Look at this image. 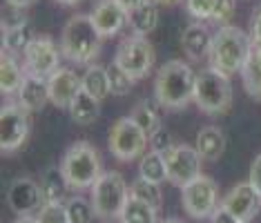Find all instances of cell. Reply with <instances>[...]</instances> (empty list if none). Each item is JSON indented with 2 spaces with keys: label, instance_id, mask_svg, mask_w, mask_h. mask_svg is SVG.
<instances>
[{
  "label": "cell",
  "instance_id": "cell-1",
  "mask_svg": "<svg viewBox=\"0 0 261 223\" xmlns=\"http://www.w3.org/2000/svg\"><path fill=\"white\" fill-rule=\"evenodd\" d=\"M194 85H197V72L190 67V63L174 58L156 72L154 98L170 112L183 109L194 101Z\"/></svg>",
  "mask_w": 261,
  "mask_h": 223
},
{
  "label": "cell",
  "instance_id": "cell-2",
  "mask_svg": "<svg viewBox=\"0 0 261 223\" xmlns=\"http://www.w3.org/2000/svg\"><path fill=\"white\" fill-rule=\"evenodd\" d=\"M58 47L63 51V58L79 63V65H87L94 58H98L103 36L98 34L90 14H76L65 22Z\"/></svg>",
  "mask_w": 261,
  "mask_h": 223
},
{
  "label": "cell",
  "instance_id": "cell-3",
  "mask_svg": "<svg viewBox=\"0 0 261 223\" xmlns=\"http://www.w3.org/2000/svg\"><path fill=\"white\" fill-rule=\"evenodd\" d=\"M250 34L234 25H221L219 32L212 34V45H210V67L225 76H234L241 72L243 63H246L248 54H250Z\"/></svg>",
  "mask_w": 261,
  "mask_h": 223
},
{
  "label": "cell",
  "instance_id": "cell-4",
  "mask_svg": "<svg viewBox=\"0 0 261 223\" xmlns=\"http://www.w3.org/2000/svg\"><path fill=\"white\" fill-rule=\"evenodd\" d=\"M61 172L72 190H87L103 174V163L96 148L87 141H76L63 154Z\"/></svg>",
  "mask_w": 261,
  "mask_h": 223
},
{
  "label": "cell",
  "instance_id": "cell-5",
  "mask_svg": "<svg viewBox=\"0 0 261 223\" xmlns=\"http://www.w3.org/2000/svg\"><path fill=\"white\" fill-rule=\"evenodd\" d=\"M194 105L207 116H223L232 107V85L230 76L217 72L215 67H205L197 72L194 85Z\"/></svg>",
  "mask_w": 261,
  "mask_h": 223
},
{
  "label": "cell",
  "instance_id": "cell-6",
  "mask_svg": "<svg viewBox=\"0 0 261 223\" xmlns=\"http://www.w3.org/2000/svg\"><path fill=\"white\" fill-rule=\"evenodd\" d=\"M129 199V187L121 172L110 170L103 172L100 179L92 185V208L94 216L105 223H114L121 219L123 208Z\"/></svg>",
  "mask_w": 261,
  "mask_h": 223
},
{
  "label": "cell",
  "instance_id": "cell-7",
  "mask_svg": "<svg viewBox=\"0 0 261 223\" xmlns=\"http://www.w3.org/2000/svg\"><path fill=\"white\" fill-rule=\"evenodd\" d=\"M150 143V136L143 132V127L136 123L132 116H121L114 121V125L110 127V136H108V145L110 152L116 161L129 163L134 158L143 156L145 148Z\"/></svg>",
  "mask_w": 261,
  "mask_h": 223
},
{
  "label": "cell",
  "instance_id": "cell-8",
  "mask_svg": "<svg viewBox=\"0 0 261 223\" xmlns=\"http://www.w3.org/2000/svg\"><path fill=\"white\" fill-rule=\"evenodd\" d=\"M181 203L188 216L197 221H207L215 216L219 205V185L205 174H199L194 181H190L186 187H181Z\"/></svg>",
  "mask_w": 261,
  "mask_h": 223
},
{
  "label": "cell",
  "instance_id": "cell-9",
  "mask_svg": "<svg viewBox=\"0 0 261 223\" xmlns=\"http://www.w3.org/2000/svg\"><path fill=\"white\" fill-rule=\"evenodd\" d=\"M154 47L145 36L141 34H132V36L123 38L121 45L116 47L114 63L123 67L132 76L134 80H143L154 67Z\"/></svg>",
  "mask_w": 261,
  "mask_h": 223
},
{
  "label": "cell",
  "instance_id": "cell-10",
  "mask_svg": "<svg viewBox=\"0 0 261 223\" xmlns=\"http://www.w3.org/2000/svg\"><path fill=\"white\" fill-rule=\"evenodd\" d=\"M61 47H56L49 36H34L22 54V67H25L27 76L49 80L61 69Z\"/></svg>",
  "mask_w": 261,
  "mask_h": 223
},
{
  "label": "cell",
  "instance_id": "cell-11",
  "mask_svg": "<svg viewBox=\"0 0 261 223\" xmlns=\"http://www.w3.org/2000/svg\"><path fill=\"white\" fill-rule=\"evenodd\" d=\"M22 105L16 103H5L0 109V148L3 152H16L22 148L27 141L29 132H32V121Z\"/></svg>",
  "mask_w": 261,
  "mask_h": 223
},
{
  "label": "cell",
  "instance_id": "cell-12",
  "mask_svg": "<svg viewBox=\"0 0 261 223\" xmlns=\"http://www.w3.org/2000/svg\"><path fill=\"white\" fill-rule=\"evenodd\" d=\"M165 168H168V181L174 187H186L190 181H194L201 174V154L197 148L190 145H174L168 152H163Z\"/></svg>",
  "mask_w": 261,
  "mask_h": 223
},
{
  "label": "cell",
  "instance_id": "cell-13",
  "mask_svg": "<svg viewBox=\"0 0 261 223\" xmlns=\"http://www.w3.org/2000/svg\"><path fill=\"white\" fill-rule=\"evenodd\" d=\"M221 208L232 216H237L239 221L250 223L261 210V192L250 181L237 183L234 187H230V192L223 197Z\"/></svg>",
  "mask_w": 261,
  "mask_h": 223
},
{
  "label": "cell",
  "instance_id": "cell-14",
  "mask_svg": "<svg viewBox=\"0 0 261 223\" xmlns=\"http://www.w3.org/2000/svg\"><path fill=\"white\" fill-rule=\"evenodd\" d=\"M7 203H9L11 212H16L18 216L32 214L45 205L43 187L34 179H27V177L14 179L7 190Z\"/></svg>",
  "mask_w": 261,
  "mask_h": 223
},
{
  "label": "cell",
  "instance_id": "cell-15",
  "mask_svg": "<svg viewBox=\"0 0 261 223\" xmlns=\"http://www.w3.org/2000/svg\"><path fill=\"white\" fill-rule=\"evenodd\" d=\"M90 16L103 38H112L121 34L123 27L129 22V11L116 0H98Z\"/></svg>",
  "mask_w": 261,
  "mask_h": 223
},
{
  "label": "cell",
  "instance_id": "cell-16",
  "mask_svg": "<svg viewBox=\"0 0 261 223\" xmlns=\"http://www.w3.org/2000/svg\"><path fill=\"white\" fill-rule=\"evenodd\" d=\"M47 85H49V103L56 105V107H61V109H69L72 101L83 90V78L74 72V69L61 67L49 80H47Z\"/></svg>",
  "mask_w": 261,
  "mask_h": 223
},
{
  "label": "cell",
  "instance_id": "cell-17",
  "mask_svg": "<svg viewBox=\"0 0 261 223\" xmlns=\"http://www.w3.org/2000/svg\"><path fill=\"white\" fill-rule=\"evenodd\" d=\"M210 45H212L210 29H207L201 20L192 22V25H188L183 29L181 47L192 63H199V61H203V58H207V54H210Z\"/></svg>",
  "mask_w": 261,
  "mask_h": 223
},
{
  "label": "cell",
  "instance_id": "cell-18",
  "mask_svg": "<svg viewBox=\"0 0 261 223\" xmlns=\"http://www.w3.org/2000/svg\"><path fill=\"white\" fill-rule=\"evenodd\" d=\"M16 96H18V103L22 107L34 114L49 103V85H47V80L36 78V76H25Z\"/></svg>",
  "mask_w": 261,
  "mask_h": 223
},
{
  "label": "cell",
  "instance_id": "cell-19",
  "mask_svg": "<svg viewBox=\"0 0 261 223\" xmlns=\"http://www.w3.org/2000/svg\"><path fill=\"white\" fill-rule=\"evenodd\" d=\"M197 152L201 154L203 161H219L225 152V136L221 132V127L217 125H205L203 130L197 134Z\"/></svg>",
  "mask_w": 261,
  "mask_h": 223
},
{
  "label": "cell",
  "instance_id": "cell-20",
  "mask_svg": "<svg viewBox=\"0 0 261 223\" xmlns=\"http://www.w3.org/2000/svg\"><path fill=\"white\" fill-rule=\"evenodd\" d=\"M239 74L248 96L254 98V101H261V47H250V54H248Z\"/></svg>",
  "mask_w": 261,
  "mask_h": 223
},
{
  "label": "cell",
  "instance_id": "cell-21",
  "mask_svg": "<svg viewBox=\"0 0 261 223\" xmlns=\"http://www.w3.org/2000/svg\"><path fill=\"white\" fill-rule=\"evenodd\" d=\"M25 76V67H20L18 58L14 54H7V51L0 54V90L3 94H18Z\"/></svg>",
  "mask_w": 261,
  "mask_h": 223
},
{
  "label": "cell",
  "instance_id": "cell-22",
  "mask_svg": "<svg viewBox=\"0 0 261 223\" xmlns=\"http://www.w3.org/2000/svg\"><path fill=\"white\" fill-rule=\"evenodd\" d=\"M69 116H72V121L79 123V125H92L100 116V101L96 96H92L90 92L81 90L79 96L69 105Z\"/></svg>",
  "mask_w": 261,
  "mask_h": 223
},
{
  "label": "cell",
  "instance_id": "cell-23",
  "mask_svg": "<svg viewBox=\"0 0 261 223\" xmlns=\"http://www.w3.org/2000/svg\"><path fill=\"white\" fill-rule=\"evenodd\" d=\"M129 22L134 27V34L147 36L159 25V5L154 0H143V3L129 14Z\"/></svg>",
  "mask_w": 261,
  "mask_h": 223
},
{
  "label": "cell",
  "instance_id": "cell-24",
  "mask_svg": "<svg viewBox=\"0 0 261 223\" xmlns=\"http://www.w3.org/2000/svg\"><path fill=\"white\" fill-rule=\"evenodd\" d=\"M159 210L152 208L150 203L141 201L139 197L129 194L125 208H123V214H121V223H159L156 219Z\"/></svg>",
  "mask_w": 261,
  "mask_h": 223
},
{
  "label": "cell",
  "instance_id": "cell-25",
  "mask_svg": "<svg viewBox=\"0 0 261 223\" xmlns=\"http://www.w3.org/2000/svg\"><path fill=\"white\" fill-rule=\"evenodd\" d=\"M40 187H43L45 194V203H63L65 194H67V181H65L61 168H49L45 170L43 181H40Z\"/></svg>",
  "mask_w": 261,
  "mask_h": 223
},
{
  "label": "cell",
  "instance_id": "cell-26",
  "mask_svg": "<svg viewBox=\"0 0 261 223\" xmlns=\"http://www.w3.org/2000/svg\"><path fill=\"white\" fill-rule=\"evenodd\" d=\"M139 177H143L147 181H154V183H163V181H168V168H165V158H163L161 152L150 150L141 156Z\"/></svg>",
  "mask_w": 261,
  "mask_h": 223
},
{
  "label": "cell",
  "instance_id": "cell-27",
  "mask_svg": "<svg viewBox=\"0 0 261 223\" xmlns=\"http://www.w3.org/2000/svg\"><path fill=\"white\" fill-rule=\"evenodd\" d=\"M83 90L90 92L92 96H96L98 101H103L110 94V76H108V67L103 65H90L87 67L85 76H83Z\"/></svg>",
  "mask_w": 261,
  "mask_h": 223
},
{
  "label": "cell",
  "instance_id": "cell-28",
  "mask_svg": "<svg viewBox=\"0 0 261 223\" xmlns=\"http://www.w3.org/2000/svg\"><path fill=\"white\" fill-rule=\"evenodd\" d=\"M132 119L139 123L141 127H143V132L147 134V136H152L154 132L161 127V116H159V109L154 107V103L150 101H139L132 107Z\"/></svg>",
  "mask_w": 261,
  "mask_h": 223
},
{
  "label": "cell",
  "instance_id": "cell-29",
  "mask_svg": "<svg viewBox=\"0 0 261 223\" xmlns=\"http://www.w3.org/2000/svg\"><path fill=\"white\" fill-rule=\"evenodd\" d=\"M32 32H29V25L25 27H11V29H3V51L7 54H25L27 45L32 43Z\"/></svg>",
  "mask_w": 261,
  "mask_h": 223
},
{
  "label": "cell",
  "instance_id": "cell-30",
  "mask_svg": "<svg viewBox=\"0 0 261 223\" xmlns=\"http://www.w3.org/2000/svg\"><path fill=\"white\" fill-rule=\"evenodd\" d=\"M129 194L139 197L141 201L150 203L152 208L161 210L163 205V192H161V183H154V181H147L143 177H139L132 183V187H129Z\"/></svg>",
  "mask_w": 261,
  "mask_h": 223
},
{
  "label": "cell",
  "instance_id": "cell-31",
  "mask_svg": "<svg viewBox=\"0 0 261 223\" xmlns=\"http://www.w3.org/2000/svg\"><path fill=\"white\" fill-rule=\"evenodd\" d=\"M108 76H110V94L112 96H125L129 94L134 85V78L129 76L123 67H118L116 63H112L108 67Z\"/></svg>",
  "mask_w": 261,
  "mask_h": 223
},
{
  "label": "cell",
  "instance_id": "cell-32",
  "mask_svg": "<svg viewBox=\"0 0 261 223\" xmlns=\"http://www.w3.org/2000/svg\"><path fill=\"white\" fill-rule=\"evenodd\" d=\"M65 205H67L69 223H92V216H94L92 201L87 203L83 197H72Z\"/></svg>",
  "mask_w": 261,
  "mask_h": 223
},
{
  "label": "cell",
  "instance_id": "cell-33",
  "mask_svg": "<svg viewBox=\"0 0 261 223\" xmlns=\"http://www.w3.org/2000/svg\"><path fill=\"white\" fill-rule=\"evenodd\" d=\"M38 223H69L67 205L65 203H45L36 214Z\"/></svg>",
  "mask_w": 261,
  "mask_h": 223
},
{
  "label": "cell",
  "instance_id": "cell-34",
  "mask_svg": "<svg viewBox=\"0 0 261 223\" xmlns=\"http://www.w3.org/2000/svg\"><path fill=\"white\" fill-rule=\"evenodd\" d=\"M217 0H186L188 16L194 20H210L215 14Z\"/></svg>",
  "mask_w": 261,
  "mask_h": 223
},
{
  "label": "cell",
  "instance_id": "cell-35",
  "mask_svg": "<svg viewBox=\"0 0 261 223\" xmlns=\"http://www.w3.org/2000/svg\"><path fill=\"white\" fill-rule=\"evenodd\" d=\"M29 25L25 9L14 7V5H7L3 9V29H11V27H25Z\"/></svg>",
  "mask_w": 261,
  "mask_h": 223
},
{
  "label": "cell",
  "instance_id": "cell-36",
  "mask_svg": "<svg viewBox=\"0 0 261 223\" xmlns=\"http://www.w3.org/2000/svg\"><path fill=\"white\" fill-rule=\"evenodd\" d=\"M150 145H152V150H156V152H168L170 148H174V138H172V132L168 130V127H159L156 132L150 136Z\"/></svg>",
  "mask_w": 261,
  "mask_h": 223
},
{
  "label": "cell",
  "instance_id": "cell-37",
  "mask_svg": "<svg viewBox=\"0 0 261 223\" xmlns=\"http://www.w3.org/2000/svg\"><path fill=\"white\" fill-rule=\"evenodd\" d=\"M234 5H237V0H217V7H215V14H212L210 22L228 25V20L234 16Z\"/></svg>",
  "mask_w": 261,
  "mask_h": 223
},
{
  "label": "cell",
  "instance_id": "cell-38",
  "mask_svg": "<svg viewBox=\"0 0 261 223\" xmlns=\"http://www.w3.org/2000/svg\"><path fill=\"white\" fill-rule=\"evenodd\" d=\"M248 34H250L252 45L261 47V3L252 9V16H250V29H248Z\"/></svg>",
  "mask_w": 261,
  "mask_h": 223
},
{
  "label": "cell",
  "instance_id": "cell-39",
  "mask_svg": "<svg viewBox=\"0 0 261 223\" xmlns=\"http://www.w3.org/2000/svg\"><path fill=\"white\" fill-rule=\"evenodd\" d=\"M248 181H250V183L261 192V154L254 156V161L250 165V177H248Z\"/></svg>",
  "mask_w": 261,
  "mask_h": 223
},
{
  "label": "cell",
  "instance_id": "cell-40",
  "mask_svg": "<svg viewBox=\"0 0 261 223\" xmlns=\"http://www.w3.org/2000/svg\"><path fill=\"white\" fill-rule=\"evenodd\" d=\"M210 223H243V221H239L237 216H232L230 212H225L223 208H219L215 212V216L210 219Z\"/></svg>",
  "mask_w": 261,
  "mask_h": 223
},
{
  "label": "cell",
  "instance_id": "cell-41",
  "mask_svg": "<svg viewBox=\"0 0 261 223\" xmlns=\"http://www.w3.org/2000/svg\"><path fill=\"white\" fill-rule=\"evenodd\" d=\"M116 3H121L123 7H125V9L129 11V14H132V11H134L136 7H139V5L143 3V0H116Z\"/></svg>",
  "mask_w": 261,
  "mask_h": 223
},
{
  "label": "cell",
  "instance_id": "cell-42",
  "mask_svg": "<svg viewBox=\"0 0 261 223\" xmlns=\"http://www.w3.org/2000/svg\"><path fill=\"white\" fill-rule=\"evenodd\" d=\"M34 3H36V0H7V5H14V7H20V9L32 7Z\"/></svg>",
  "mask_w": 261,
  "mask_h": 223
},
{
  "label": "cell",
  "instance_id": "cell-43",
  "mask_svg": "<svg viewBox=\"0 0 261 223\" xmlns=\"http://www.w3.org/2000/svg\"><path fill=\"white\" fill-rule=\"evenodd\" d=\"M154 3H156L159 7H174V5L183 3V0H154Z\"/></svg>",
  "mask_w": 261,
  "mask_h": 223
},
{
  "label": "cell",
  "instance_id": "cell-44",
  "mask_svg": "<svg viewBox=\"0 0 261 223\" xmlns=\"http://www.w3.org/2000/svg\"><path fill=\"white\" fill-rule=\"evenodd\" d=\"M14 223H38L36 216H32V214H25V216H18Z\"/></svg>",
  "mask_w": 261,
  "mask_h": 223
},
{
  "label": "cell",
  "instance_id": "cell-45",
  "mask_svg": "<svg viewBox=\"0 0 261 223\" xmlns=\"http://www.w3.org/2000/svg\"><path fill=\"white\" fill-rule=\"evenodd\" d=\"M56 3H61V5H67V7H74V5L83 3V0H56Z\"/></svg>",
  "mask_w": 261,
  "mask_h": 223
},
{
  "label": "cell",
  "instance_id": "cell-46",
  "mask_svg": "<svg viewBox=\"0 0 261 223\" xmlns=\"http://www.w3.org/2000/svg\"><path fill=\"white\" fill-rule=\"evenodd\" d=\"M159 223H186V221L176 219V216H170V219H163V221H159Z\"/></svg>",
  "mask_w": 261,
  "mask_h": 223
}]
</instances>
